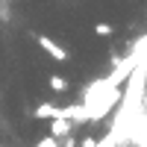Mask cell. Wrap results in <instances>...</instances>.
I'll list each match as a JSON object with an SVG mask.
<instances>
[{
    "instance_id": "obj_7",
    "label": "cell",
    "mask_w": 147,
    "mask_h": 147,
    "mask_svg": "<svg viewBox=\"0 0 147 147\" xmlns=\"http://www.w3.org/2000/svg\"><path fill=\"white\" fill-rule=\"evenodd\" d=\"M35 147H59V138H53V136H44Z\"/></svg>"
},
{
    "instance_id": "obj_8",
    "label": "cell",
    "mask_w": 147,
    "mask_h": 147,
    "mask_svg": "<svg viewBox=\"0 0 147 147\" xmlns=\"http://www.w3.org/2000/svg\"><path fill=\"white\" fill-rule=\"evenodd\" d=\"M59 141H62V144H59V147H77V144H80L77 138H74V136H71V132H68V136H65V138H59Z\"/></svg>"
},
{
    "instance_id": "obj_1",
    "label": "cell",
    "mask_w": 147,
    "mask_h": 147,
    "mask_svg": "<svg viewBox=\"0 0 147 147\" xmlns=\"http://www.w3.org/2000/svg\"><path fill=\"white\" fill-rule=\"evenodd\" d=\"M56 118H68V121H74V124H85V121H88V112H85L82 103H74V106H59Z\"/></svg>"
},
{
    "instance_id": "obj_2",
    "label": "cell",
    "mask_w": 147,
    "mask_h": 147,
    "mask_svg": "<svg viewBox=\"0 0 147 147\" xmlns=\"http://www.w3.org/2000/svg\"><path fill=\"white\" fill-rule=\"evenodd\" d=\"M38 44H41V50L50 56V59H59V62H65V59H68V50H65L62 44H56L53 38H47V35H38Z\"/></svg>"
},
{
    "instance_id": "obj_6",
    "label": "cell",
    "mask_w": 147,
    "mask_h": 147,
    "mask_svg": "<svg viewBox=\"0 0 147 147\" xmlns=\"http://www.w3.org/2000/svg\"><path fill=\"white\" fill-rule=\"evenodd\" d=\"M50 88L53 91H68V80L65 77H50Z\"/></svg>"
},
{
    "instance_id": "obj_3",
    "label": "cell",
    "mask_w": 147,
    "mask_h": 147,
    "mask_svg": "<svg viewBox=\"0 0 147 147\" xmlns=\"http://www.w3.org/2000/svg\"><path fill=\"white\" fill-rule=\"evenodd\" d=\"M71 129H74V121H68V118H50V136L53 138H65Z\"/></svg>"
},
{
    "instance_id": "obj_4",
    "label": "cell",
    "mask_w": 147,
    "mask_h": 147,
    "mask_svg": "<svg viewBox=\"0 0 147 147\" xmlns=\"http://www.w3.org/2000/svg\"><path fill=\"white\" fill-rule=\"evenodd\" d=\"M56 115H59V106H53V103H41L38 109H35V118H41V121H50Z\"/></svg>"
},
{
    "instance_id": "obj_5",
    "label": "cell",
    "mask_w": 147,
    "mask_h": 147,
    "mask_svg": "<svg viewBox=\"0 0 147 147\" xmlns=\"http://www.w3.org/2000/svg\"><path fill=\"white\" fill-rule=\"evenodd\" d=\"M94 32L100 35V38H109V35H112L115 30H112V24H109V21H100V24H97V27H94Z\"/></svg>"
},
{
    "instance_id": "obj_9",
    "label": "cell",
    "mask_w": 147,
    "mask_h": 147,
    "mask_svg": "<svg viewBox=\"0 0 147 147\" xmlns=\"http://www.w3.org/2000/svg\"><path fill=\"white\" fill-rule=\"evenodd\" d=\"M94 144H97V141H94L91 136H85V138H82V144H77V147H94Z\"/></svg>"
}]
</instances>
